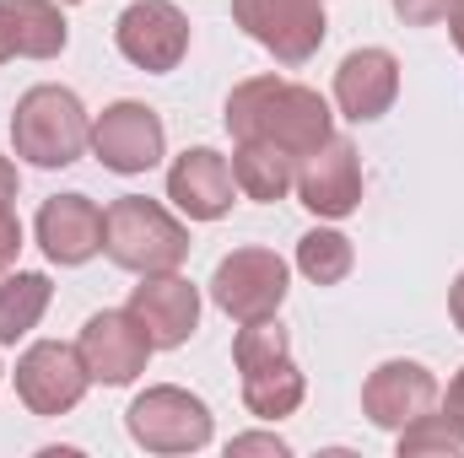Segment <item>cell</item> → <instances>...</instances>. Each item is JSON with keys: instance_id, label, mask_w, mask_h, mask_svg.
I'll use <instances>...</instances> for the list:
<instances>
[{"instance_id": "9c48e42d", "label": "cell", "mask_w": 464, "mask_h": 458, "mask_svg": "<svg viewBox=\"0 0 464 458\" xmlns=\"http://www.w3.org/2000/svg\"><path fill=\"white\" fill-rule=\"evenodd\" d=\"M114 43L135 71H179V60L189 54V16L173 0H130L114 22Z\"/></svg>"}, {"instance_id": "cb8c5ba5", "label": "cell", "mask_w": 464, "mask_h": 458, "mask_svg": "<svg viewBox=\"0 0 464 458\" xmlns=\"http://www.w3.org/2000/svg\"><path fill=\"white\" fill-rule=\"evenodd\" d=\"M16 253H22V222L11 205H0V275L16 264Z\"/></svg>"}, {"instance_id": "e0dca14e", "label": "cell", "mask_w": 464, "mask_h": 458, "mask_svg": "<svg viewBox=\"0 0 464 458\" xmlns=\"http://www.w3.org/2000/svg\"><path fill=\"white\" fill-rule=\"evenodd\" d=\"M38 248L49 264H87L103 253V211L87 195H54L38 211Z\"/></svg>"}, {"instance_id": "7a4b0ae2", "label": "cell", "mask_w": 464, "mask_h": 458, "mask_svg": "<svg viewBox=\"0 0 464 458\" xmlns=\"http://www.w3.org/2000/svg\"><path fill=\"white\" fill-rule=\"evenodd\" d=\"M103 253L119 270L168 275L189 259V227L168 205H157L146 195H124L103 211Z\"/></svg>"}, {"instance_id": "52a82bcc", "label": "cell", "mask_w": 464, "mask_h": 458, "mask_svg": "<svg viewBox=\"0 0 464 458\" xmlns=\"http://www.w3.org/2000/svg\"><path fill=\"white\" fill-rule=\"evenodd\" d=\"M232 22L281 65H308L330 33L324 0H232Z\"/></svg>"}, {"instance_id": "277c9868", "label": "cell", "mask_w": 464, "mask_h": 458, "mask_svg": "<svg viewBox=\"0 0 464 458\" xmlns=\"http://www.w3.org/2000/svg\"><path fill=\"white\" fill-rule=\"evenodd\" d=\"M232 361H237V383H243V405L248 415L259 421H281L303 405L308 383L292 361V340L276 319H259V324H243L237 340H232Z\"/></svg>"}, {"instance_id": "d6986e66", "label": "cell", "mask_w": 464, "mask_h": 458, "mask_svg": "<svg viewBox=\"0 0 464 458\" xmlns=\"http://www.w3.org/2000/svg\"><path fill=\"white\" fill-rule=\"evenodd\" d=\"M0 11H5V38L16 60H54L71 38L60 0H0Z\"/></svg>"}, {"instance_id": "4fadbf2b", "label": "cell", "mask_w": 464, "mask_h": 458, "mask_svg": "<svg viewBox=\"0 0 464 458\" xmlns=\"http://www.w3.org/2000/svg\"><path fill=\"white\" fill-rule=\"evenodd\" d=\"M427 410H438V377L421 361H383V367L367 372V383H362V415L378 432L400 437Z\"/></svg>"}, {"instance_id": "44dd1931", "label": "cell", "mask_w": 464, "mask_h": 458, "mask_svg": "<svg viewBox=\"0 0 464 458\" xmlns=\"http://www.w3.org/2000/svg\"><path fill=\"white\" fill-rule=\"evenodd\" d=\"M356 264V248H351L346 232L335 227H314L297 237V270L314 281V286H341Z\"/></svg>"}, {"instance_id": "6da1fadb", "label": "cell", "mask_w": 464, "mask_h": 458, "mask_svg": "<svg viewBox=\"0 0 464 458\" xmlns=\"http://www.w3.org/2000/svg\"><path fill=\"white\" fill-rule=\"evenodd\" d=\"M227 119L232 140H270L292 157H308L314 146L330 140V103L303 87V81H281V76H248L227 92Z\"/></svg>"}, {"instance_id": "8fae6325", "label": "cell", "mask_w": 464, "mask_h": 458, "mask_svg": "<svg viewBox=\"0 0 464 458\" xmlns=\"http://www.w3.org/2000/svg\"><path fill=\"white\" fill-rule=\"evenodd\" d=\"M162 146H168V129L157 109L124 98V103H109L103 114L92 119V157L109 167V173H146L162 162Z\"/></svg>"}, {"instance_id": "ffe728a7", "label": "cell", "mask_w": 464, "mask_h": 458, "mask_svg": "<svg viewBox=\"0 0 464 458\" xmlns=\"http://www.w3.org/2000/svg\"><path fill=\"white\" fill-rule=\"evenodd\" d=\"M49 297H54L49 275H38V270H16V275H11V270H5V275H0V345L27 340V335L38 329Z\"/></svg>"}, {"instance_id": "7c38bea8", "label": "cell", "mask_w": 464, "mask_h": 458, "mask_svg": "<svg viewBox=\"0 0 464 458\" xmlns=\"http://www.w3.org/2000/svg\"><path fill=\"white\" fill-rule=\"evenodd\" d=\"M297 200L319 222H346L362 205V157L346 135H330L324 146H314L297 162Z\"/></svg>"}, {"instance_id": "ac0fdd59", "label": "cell", "mask_w": 464, "mask_h": 458, "mask_svg": "<svg viewBox=\"0 0 464 458\" xmlns=\"http://www.w3.org/2000/svg\"><path fill=\"white\" fill-rule=\"evenodd\" d=\"M297 162L292 151L270 146V140H237L232 151V178H237V195L259 200V205H276L297 189Z\"/></svg>"}, {"instance_id": "5bb4252c", "label": "cell", "mask_w": 464, "mask_h": 458, "mask_svg": "<svg viewBox=\"0 0 464 458\" xmlns=\"http://www.w3.org/2000/svg\"><path fill=\"white\" fill-rule=\"evenodd\" d=\"M130 313H135V324L151 335L157 350H173V345H184L200 329V291H195L179 270H168V275H140V286L130 291Z\"/></svg>"}, {"instance_id": "d4e9b609", "label": "cell", "mask_w": 464, "mask_h": 458, "mask_svg": "<svg viewBox=\"0 0 464 458\" xmlns=\"http://www.w3.org/2000/svg\"><path fill=\"white\" fill-rule=\"evenodd\" d=\"M227 453H232V458H243V453H270V458H286L292 448H286L281 437H270V432H248V437H232V443H227Z\"/></svg>"}, {"instance_id": "4dcf8cb0", "label": "cell", "mask_w": 464, "mask_h": 458, "mask_svg": "<svg viewBox=\"0 0 464 458\" xmlns=\"http://www.w3.org/2000/svg\"><path fill=\"white\" fill-rule=\"evenodd\" d=\"M60 5H82V0H60Z\"/></svg>"}, {"instance_id": "484cf974", "label": "cell", "mask_w": 464, "mask_h": 458, "mask_svg": "<svg viewBox=\"0 0 464 458\" xmlns=\"http://www.w3.org/2000/svg\"><path fill=\"white\" fill-rule=\"evenodd\" d=\"M11 200H16V167L0 157V205H11Z\"/></svg>"}, {"instance_id": "5b68a950", "label": "cell", "mask_w": 464, "mask_h": 458, "mask_svg": "<svg viewBox=\"0 0 464 458\" xmlns=\"http://www.w3.org/2000/svg\"><path fill=\"white\" fill-rule=\"evenodd\" d=\"M124 426H130L135 448H146V453H200L211 443L206 399H195L179 383H157V388L135 394V405L124 410Z\"/></svg>"}, {"instance_id": "9a60e30c", "label": "cell", "mask_w": 464, "mask_h": 458, "mask_svg": "<svg viewBox=\"0 0 464 458\" xmlns=\"http://www.w3.org/2000/svg\"><path fill=\"white\" fill-rule=\"evenodd\" d=\"M232 195H237V178H232V162L211 146H189L173 167H168V200L189 216V222H222L232 211Z\"/></svg>"}, {"instance_id": "ba28073f", "label": "cell", "mask_w": 464, "mask_h": 458, "mask_svg": "<svg viewBox=\"0 0 464 458\" xmlns=\"http://www.w3.org/2000/svg\"><path fill=\"white\" fill-rule=\"evenodd\" d=\"M92 388V372L82 361V350L65 340H38L22 350L16 361V399L33 415H71Z\"/></svg>"}, {"instance_id": "3957f363", "label": "cell", "mask_w": 464, "mask_h": 458, "mask_svg": "<svg viewBox=\"0 0 464 458\" xmlns=\"http://www.w3.org/2000/svg\"><path fill=\"white\" fill-rule=\"evenodd\" d=\"M11 146L16 157H27L33 167H71L87 146H92V119L82 109V98L71 87H27L16 98L11 114Z\"/></svg>"}, {"instance_id": "30bf717a", "label": "cell", "mask_w": 464, "mask_h": 458, "mask_svg": "<svg viewBox=\"0 0 464 458\" xmlns=\"http://www.w3.org/2000/svg\"><path fill=\"white\" fill-rule=\"evenodd\" d=\"M82 361H87V372H92V383H103V388H124V383H135L140 372H146V361H151V335L135 324V313L130 308H103V313H92L87 324H82Z\"/></svg>"}, {"instance_id": "83f0119b", "label": "cell", "mask_w": 464, "mask_h": 458, "mask_svg": "<svg viewBox=\"0 0 464 458\" xmlns=\"http://www.w3.org/2000/svg\"><path fill=\"white\" fill-rule=\"evenodd\" d=\"M449 313H454V324H459V335H464V275L454 281V291H449Z\"/></svg>"}, {"instance_id": "603a6c76", "label": "cell", "mask_w": 464, "mask_h": 458, "mask_svg": "<svg viewBox=\"0 0 464 458\" xmlns=\"http://www.w3.org/2000/svg\"><path fill=\"white\" fill-rule=\"evenodd\" d=\"M454 5H459V0H394V11H400L405 27H432V22H443Z\"/></svg>"}, {"instance_id": "7402d4cb", "label": "cell", "mask_w": 464, "mask_h": 458, "mask_svg": "<svg viewBox=\"0 0 464 458\" xmlns=\"http://www.w3.org/2000/svg\"><path fill=\"white\" fill-rule=\"evenodd\" d=\"M400 458H464V421L449 410H427L400 432Z\"/></svg>"}, {"instance_id": "f546056e", "label": "cell", "mask_w": 464, "mask_h": 458, "mask_svg": "<svg viewBox=\"0 0 464 458\" xmlns=\"http://www.w3.org/2000/svg\"><path fill=\"white\" fill-rule=\"evenodd\" d=\"M0 60H11V38H5V11H0Z\"/></svg>"}, {"instance_id": "f1b7e54d", "label": "cell", "mask_w": 464, "mask_h": 458, "mask_svg": "<svg viewBox=\"0 0 464 458\" xmlns=\"http://www.w3.org/2000/svg\"><path fill=\"white\" fill-rule=\"evenodd\" d=\"M449 33H454V43H459V54H464V0L449 11Z\"/></svg>"}, {"instance_id": "8992f818", "label": "cell", "mask_w": 464, "mask_h": 458, "mask_svg": "<svg viewBox=\"0 0 464 458\" xmlns=\"http://www.w3.org/2000/svg\"><path fill=\"white\" fill-rule=\"evenodd\" d=\"M211 302L232 324L276 319V308L286 302V259L270 248H232L211 270Z\"/></svg>"}, {"instance_id": "2e32d148", "label": "cell", "mask_w": 464, "mask_h": 458, "mask_svg": "<svg viewBox=\"0 0 464 458\" xmlns=\"http://www.w3.org/2000/svg\"><path fill=\"white\" fill-rule=\"evenodd\" d=\"M400 98V60L389 49H351L335 71V103L356 124H372Z\"/></svg>"}, {"instance_id": "4316f807", "label": "cell", "mask_w": 464, "mask_h": 458, "mask_svg": "<svg viewBox=\"0 0 464 458\" xmlns=\"http://www.w3.org/2000/svg\"><path fill=\"white\" fill-rule=\"evenodd\" d=\"M443 410H449V415H459V421H464V367H459V377L449 383V405H443Z\"/></svg>"}]
</instances>
